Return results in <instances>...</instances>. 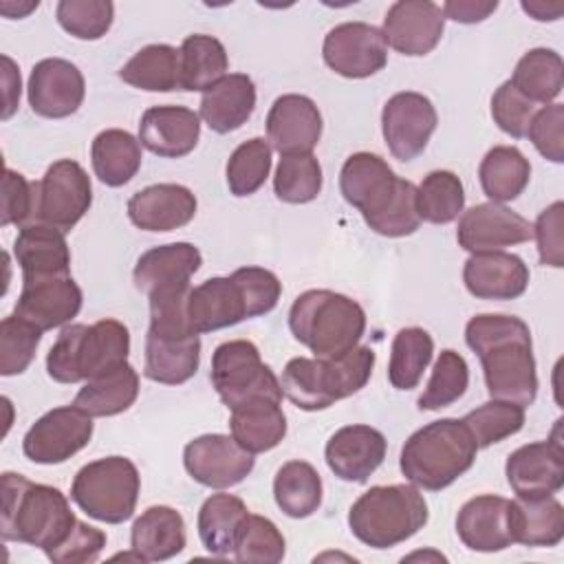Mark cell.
Listing matches in <instances>:
<instances>
[{
	"mask_svg": "<svg viewBox=\"0 0 564 564\" xmlns=\"http://www.w3.org/2000/svg\"><path fill=\"white\" fill-rule=\"evenodd\" d=\"M465 341L478 355L491 399L531 405L538 372L529 326L516 315L480 313L465 326Z\"/></svg>",
	"mask_w": 564,
	"mask_h": 564,
	"instance_id": "6da1fadb",
	"label": "cell"
},
{
	"mask_svg": "<svg viewBox=\"0 0 564 564\" xmlns=\"http://www.w3.org/2000/svg\"><path fill=\"white\" fill-rule=\"evenodd\" d=\"M339 189L366 225L386 238H403L419 229L416 185L392 172V167L372 152L350 154L339 172Z\"/></svg>",
	"mask_w": 564,
	"mask_h": 564,
	"instance_id": "7a4b0ae2",
	"label": "cell"
},
{
	"mask_svg": "<svg viewBox=\"0 0 564 564\" xmlns=\"http://www.w3.org/2000/svg\"><path fill=\"white\" fill-rule=\"evenodd\" d=\"M77 518L66 496L51 485L33 482L22 474H2L0 535L4 542H22L55 551L75 529Z\"/></svg>",
	"mask_w": 564,
	"mask_h": 564,
	"instance_id": "3957f363",
	"label": "cell"
},
{
	"mask_svg": "<svg viewBox=\"0 0 564 564\" xmlns=\"http://www.w3.org/2000/svg\"><path fill=\"white\" fill-rule=\"evenodd\" d=\"M478 445L460 419H438L419 427L401 447L405 480L425 491H441L471 469Z\"/></svg>",
	"mask_w": 564,
	"mask_h": 564,
	"instance_id": "277c9868",
	"label": "cell"
},
{
	"mask_svg": "<svg viewBox=\"0 0 564 564\" xmlns=\"http://www.w3.org/2000/svg\"><path fill=\"white\" fill-rule=\"evenodd\" d=\"M375 352L355 346L339 357H293L282 370L284 397L306 412L326 410L333 403L359 392L372 375Z\"/></svg>",
	"mask_w": 564,
	"mask_h": 564,
	"instance_id": "5b68a950",
	"label": "cell"
},
{
	"mask_svg": "<svg viewBox=\"0 0 564 564\" xmlns=\"http://www.w3.org/2000/svg\"><path fill=\"white\" fill-rule=\"evenodd\" d=\"M130 333L117 319L68 324L46 355V372L57 383H79L128 361Z\"/></svg>",
	"mask_w": 564,
	"mask_h": 564,
	"instance_id": "8992f818",
	"label": "cell"
},
{
	"mask_svg": "<svg viewBox=\"0 0 564 564\" xmlns=\"http://www.w3.org/2000/svg\"><path fill=\"white\" fill-rule=\"evenodd\" d=\"M289 328L315 357L328 359L359 344L366 330V313L348 295L311 289L300 293L291 304Z\"/></svg>",
	"mask_w": 564,
	"mask_h": 564,
	"instance_id": "52a82bcc",
	"label": "cell"
},
{
	"mask_svg": "<svg viewBox=\"0 0 564 564\" xmlns=\"http://www.w3.org/2000/svg\"><path fill=\"white\" fill-rule=\"evenodd\" d=\"M427 518V502L414 485H377L352 502L348 527L366 546L390 549L419 533Z\"/></svg>",
	"mask_w": 564,
	"mask_h": 564,
	"instance_id": "ba28073f",
	"label": "cell"
},
{
	"mask_svg": "<svg viewBox=\"0 0 564 564\" xmlns=\"http://www.w3.org/2000/svg\"><path fill=\"white\" fill-rule=\"evenodd\" d=\"M139 489L141 476L137 465L126 456H106L75 474L70 498L93 520L121 524L134 516Z\"/></svg>",
	"mask_w": 564,
	"mask_h": 564,
	"instance_id": "9c48e42d",
	"label": "cell"
},
{
	"mask_svg": "<svg viewBox=\"0 0 564 564\" xmlns=\"http://www.w3.org/2000/svg\"><path fill=\"white\" fill-rule=\"evenodd\" d=\"M209 381L229 410L258 399L282 403L284 397L280 379L262 361L258 346L249 339H229L216 346Z\"/></svg>",
	"mask_w": 564,
	"mask_h": 564,
	"instance_id": "30bf717a",
	"label": "cell"
},
{
	"mask_svg": "<svg viewBox=\"0 0 564 564\" xmlns=\"http://www.w3.org/2000/svg\"><path fill=\"white\" fill-rule=\"evenodd\" d=\"M93 203V185L86 170L70 159H59L44 172L37 187V220L59 231H70Z\"/></svg>",
	"mask_w": 564,
	"mask_h": 564,
	"instance_id": "8fae6325",
	"label": "cell"
},
{
	"mask_svg": "<svg viewBox=\"0 0 564 564\" xmlns=\"http://www.w3.org/2000/svg\"><path fill=\"white\" fill-rule=\"evenodd\" d=\"M93 438V416L77 405H59L42 414L24 434L22 452L37 465H59Z\"/></svg>",
	"mask_w": 564,
	"mask_h": 564,
	"instance_id": "7c38bea8",
	"label": "cell"
},
{
	"mask_svg": "<svg viewBox=\"0 0 564 564\" xmlns=\"http://www.w3.org/2000/svg\"><path fill=\"white\" fill-rule=\"evenodd\" d=\"M322 57L337 75L366 79L388 64V44L381 29L368 22H341L326 33Z\"/></svg>",
	"mask_w": 564,
	"mask_h": 564,
	"instance_id": "4fadbf2b",
	"label": "cell"
},
{
	"mask_svg": "<svg viewBox=\"0 0 564 564\" xmlns=\"http://www.w3.org/2000/svg\"><path fill=\"white\" fill-rule=\"evenodd\" d=\"M438 115L434 104L414 90L392 95L381 110V132L390 154L399 161L416 159L436 130Z\"/></svg>",
	"mask_w": 564,
	"mask_h": 564,
	"instance_id": "5bb4252c",
	"label": "cell"
},
{
	"mask_svg": "<svg viewBox=\"0 0 564 564\" xmlns=\"http://www.w3.org/2000/svg\"><path fill=\"white\" fill-rule=\"evenodd\" d=\"M183 465L198 485L227 489L242 482L253 471L256 458L242 449L234 436L203 434L185 445Z\"/></svg>",
	"mask_w": 564,
	"mask_h": 564,
	"instance_id": "9a60e30c",
	"label": "cell"
},
{
	"mask_svg": "<svg viewBox=\"0 0 564 564\" xmlns=\"http://www.w3.org/2000/svg\"><path fill=\"white\" fill-rule=\"evenodd\" d=\"M533 238V225L500 203H480L460 214L456 240L469 253L502 251Z\"/></svg>",
	"mask_w": 564,
	"mask_h": 564,
	"instance_id": "2e32d148",
	"label": "cell"
},
{
	"mask_svg": "<svg viewBox=\"0 0 564 564\" xmlns=\"http://www.w3.org/2000/svg\"><path fill=\"white\" fill-rule=\"evenodd\" d=\"M29 106L46 119H64L79 110L86 82L82 70L62 57L40 59L29 75Z\"/></svg>",
	"mask_w": 564,
	"mask_h": 564,
	"instance_id": "e0dca14e",
	"label": "cell"
},
{
	"mask_svg": "<svg viewBox=\"0 0 564 564\" xmlns=\"http://www.w3.org/2000/svg\"><path fill=\"white\" fill-rule=\"evenodd\" d=\"M445 31V15L430 0H399L383 18L381 35L388 46L408 57H421L436 48Z\"/></svg>",
	"mask_w": 564,
	"mask_h": 564,
	"instance_id": "ac0fdd59",
	"label": "cell"
},
{
	"mask_svg": "<svg viewBox=\"0 0 564 564\" xmlns=\"http://www.w3.org/2000/svg\"><path fill=\"white\" fill-rule=\"evenodd\" d=\"M509 487L520 498L553 496L564 487V452L560 441H535L509 454L505 465Z\"/></svg>",
	"mask_w": 564,
	"mask_h": 564,
	"instance_id": "d6986e66",
	"label": "cell"
},
{
	"mask_svg": "<svg viewBox=\"0 0 564 564\" xmlns=\"http://www.w3.org/2000/svg\"><path fill=\"white\" fill-rule=\"evenodd\" d=\"M322 115L306 95L289 93L273 101L267 115V141L271 150L286 154H306L319 143Z\"/></svg>",
	"mask_w": 564,
	"mask_h": 564,
	"instance_id": "ffe728a7",
	"label": "cell"
},
{
	"mask_svg": "<svg viewBox=\"0 0 564 564\" xmlns=\"http://www.w3.org/2000/svg\"><path fill=\"white\" fill-rule=\"evenodd\" d=\"M386 436L370 425H344L326 443L324 458L330 471L346 482H366L383 463Z\"/></svg>",
	"mask_w": 564,
	"mask_h": 564,
	"instance_id": "44dd1931",
	"label": "cell"
},
{
	"mask_svg": "<svg viewBox=\"0 0 564 564\" xmlns=\"http://www.w3.org/2000/svg\"><path fill=\"white\" fill-rule=\"evenodd\" d=\"M84 293L79 284L70 278H46L22 282L13 315L26 319L35 328L51 330L68 324L82 311Z\"/></svg>",
	"mask_w": 564,
	"mask_h": 564,
	"instance_id": "7402d4cb",
	"label": "cell"
},
{
	"mask_svg": "<svg viewBox=\"0 0 564 564\" xmlns=\"http://www.w3.org/2000/svg\"><path fill=\"white\" fill-rule=\"evenodd\" d=\"M196 196L178 183H156L134 192L128 200V218L143 231H174L196 216Z\"/></svg>",
	"mask_w": 564,
	"mask_h": 564,
	"instance_id": "603a6c76",
	"label": "cell"
},
{
	"mask_svg": "<svg viewBox=\"0 0 564 564\" xmlns=\"http://www.w3.org/2000/svg\"><path fill=\"white\" fill-rule=\"evenodd\" d=\"M465 289L478 300H516L529 286V267L516 253H471L463 267Z\"/></svg>",
	"mask_w": 564,
	"mask_h": 564,
	"instance_id": "cb8c5ba5",
	"label": "cell"
},
{
	"mask_svg": "<svg viewBox=\"0 0 564 564\" xmlns=\"http://www.w3.org/2000/svg\"><path fill=\"white\" fill-rule=\"evenodd\" d=\"M200 137V115L185 106H152L141 115L139 141L163 159L189 154Z\"/></svg>",
	"mask_w": 564,
	"mask_h": 564,
	"instance_id": "d4e9b609",
	"label": "cell"
},
{
	"mask_svg": "<svg viewBox=\"0 0 564 564\" xmlns=\"http://www.w3.org/2000/svg\"><path fill=\"white\" fill-rule=\"evenodd\" d=\"M13 256L20 264L22 282L70 275V249L64 231L51 225L31 223L20 227L13 240Z\"/></svg>",
	"mask_w": 564,
	"mask_h": 564,
	"instance_id": "484cf974",
	"label": "cell"
},
{
	"mask_svg": "<svg viewBox=\"0 0 564 564\" xmlns=\"http://www.w3.org/2000/svg\"><path fill=\"white\" fill-rule=\"evenodd\" d=\"M200 264L203 256L192 242L159 245L139 256L132 280L141 293L152 295L167 289L189 286V280Z\"/></svg>",
	"mask_w": 564,
	"mask_h": 564,
	"instance_id": "4316f807",
	"label": "cell"
},
{
	"mask_svg": "<svg viewBox=\"0 0 564 564\" xmlns=\"http://www.w3.org/2000/svg\"><path fill=\"white\" fill-rule=\"evenodd\" d=\"M456 533L469 551H505L513 544L509 527V500L494 494H482L467 500L456 516Z\"/></svg>",
	"mask_w": 564,
	"mask_h": 564,
	"instance_id": "83f0119b",
	"label": "cell"
},
{
	"mask_svg": "<svg viewBox=\"0 0 564 564\" xmlns=\"http://www.w3.org/2000/svg\"><path fill=\"white\" fill-rule=\"evenodd\" d=\"M200 364V337L196 333H154L145 335L143 375L150 381L165 386H181L189 381Z\"/></svg>",
	"mask_w": 564,
	"mask_h": 564,
	"instance_id": "f1b7e54d",
	"label": "cell"
},
{
	"mask_svg": "<svg viewBox=\"0 0 564 564\" xmlns=\"http://www.w3.org/2000/svg\"><path fill=\"white\" fill-rule=\"evenodd\" d=\"M256 110V84L245 73H229L200 97V119L209 130L229 134L242 128Z\"/></svg>",
	"mask_w": 564,
	"mask_h": 564,
	"instance_id": "f546056e",
	"label": "cell"
},
{
	"mask_svg": "<svg viewBox=\"0 0 564 564\" xmlns=\"http://www.w3.org/2000/svg\"><path fill=\"white\" fill-rule=\"evenodd\" d=\"M187 319L198 335L247 319V306L236 282L231 278H209L194 286L187 297Z\"/></svg>",
	"mask_w": 564,
	"mask_h": 564,
	"instance_id": "4dcf8cb0",
	"label": "cell"
},
{
	"mask_svg": "<svg viewBox=\"0 0 564 564\" xmlns=\"http://www.w3.org/2000/svg\"><path fill=\"white\" fill-rule=\"evenodd\" d=\"M187 533L183 516L167 507H148L132 524L130 546L141 562H163L185 549Z\"/></svg>",
	"mask_w": 564,
	"mask_h": 564,
	"instance_id": "1f68e13d",
	"label": "cell"
},
{
	"mask_svg": "<svg viewBox=\"0 0 564 564\" xmlns=\"http://www.w3.org/2000/svg\"><path fill=\"white\" fill-rule=\"evenodd\" d=\"M513 544L557 546L564 538V507L553 496L509 500Z\"/></svg>",
	"mask_w": 564,
	"mask_h": 564,
	"instance_id": "d6a6232c",
	"label": "cell"
},
{
	"mask_svg": "<svg viewBox=\"0 0 564 564\" xmlns=\"http://www.w3.org/2000/svg\"><path fill=\"white\" fill-rule=\"evenodd\" d=\"M229 430L234 441L249 454H262L286 436V416L278 401L258 399L231 410Z\"/></svg>",
	"mask_w": 564,
	"mask_h": 564,
	"instance_id": "836d02e7",
	"label": "cell"
},
{
	"mask_svg": "<svg viewBox=\"0 0 564 564\" xmlns=\"http://www.w3.org/2000/svg\"><path fill=\"white\" fill-rule=\"evenodd\" d=\"M90 161L95 176L108 187L130 183L141 167V141L128 130H101L90 143Z\"/></svg>",
	"mask_w": 564,
	"mask_h": 564,
	"instance_id": "e575fe53",
	"label": "cell"
},
{
	"mask_svg": "<svg viewBox=\"0 0 564 564\" xmlns=\"http://www.w3.org/2000/svg\"><path fill=\"white\" fill-rule=\"evenodd\" d=\"M139 397V375L126 361L119 368L88 379L75 394L73 405L88 416H115L126 412Z\"/></svg>",
	"mask_w": 564,
	"mask_h": 564,
	"instance_id": "d590c367",
	"label": "cell"
},
{
	"mask_svg": "<svg viewBox=\"0 0 564 564\" xmlns=\"http://www.w3.org/2000/svg\"><path fill=\"white\" fill-rule=\"evenodd\" d=\"M249 516L247 505L234 494H212L198 511V538L212 555L234 553L240 529Z\"/></svg>",
	"mask_w": 564,
	"mask_h": 564,
	"instance_id": "8d00e7d4",
	"label": "cell"
},
{
	"mask_svg": "<svg viewBox=\"0 0 564 564\" xmlns=\"http://www.w3.org/2000/svg\"><path fill=\"white\" fill-rule=\"evenodd\" d=\"M478 178L491 203L516 200L529 185L531 163L513 145H494L480 161Z\"/></svg>",
	"mask_w": 564,
	"mask_h": 564,
	"instance_id": "74e56055",
	"label": "cell"
},
{
	"mask_svg": "<svg viewBox=\"0 0 564 564\" xmlns=\"http://www.w3.org/2000/svg\"><path fill=\"white\" fill-rule=\"evenodd\" d=\"M119 77L148 93L181 90V53L170 44H148L119 68Z\"/></svg>",
	"mask_w": 564,
	"mask_h": 564,
	"instance_id": "f35d334b",
	"label": "cell"
},
{
	"mask_svg": "<svg viewBox=\"0 0 564 564\" xmlns=\"http://www.w3.org/2000/svg\"><path fill=\"white\" fill-rule=\"evenodd\" d=\"M511 84L533 104H553L564 86V62L553 48L527 51L511 75Z\"/></svg>",
	"mask_w": 564,
	"mask_h": 564,
	"instance_id": "ab89813d",
	"label": "cell"
},
{
	"mask_svg": "<svg viewBox=\"0 0 564 564\" xmlns=\"http://www.w3.org/2000/svg\"><path fill=\"white\" fill-rule=\"evenodd\" d=\"M181 53V90H207L227 75L229 57L223 42L214 35H187Z\"/></svg>",
	"mask_w": 564,
	"mask_h": 564,
	"instance_id": "60d3db41",
	"label": "cell"
},
{
	"mask_svg": "<svg viewBox=\"0 0 564 564\" xmlns=\"http://www.w3.org/2000/svg\"><path fill=\"white\" fill-rule=\"evenodd\" d=\"M273 498L289 518H308L322 505V478L306 460L284 463L273 478Z\"/></svg>",
	"mask_w": 564,
	"mask_h": 564,
	"instance_id": "b9f144b4",
	"label": "cell"
},
{
	"mask_svg": "<svg viewBox=\"0 0 564 564\" xmlns=\"http://www.w3.org/2000/svg\"><path fill=\"white\" fill-rule=\"evenodd\" d=\"M434 355V339L425 328L405 326L401 328L390 348L388 381L397 390H412L419 386L425 368Z\"/></svg>",
	"mask_w": 564,
	"mask_h": 564,
	"instance_id": "7bdbcfd3",
	"label": "cell"
},
{
	"mask_svg": "<svg viewBox=\"0 0 564 564\" xmlns=\"http://www.w3.org/2000/svg\"><path fill=\"white\" fill-rule=\"evenodd\" d=\"M463 181L449 170L430 172L416 187V212L425 223L447 225L463 214Z\"/></svg>",
	"mask_w": 564,
	"mask_h": 564,
	"instance_id": "ee69618b",
	"label": "cell"
},
{
	"mask_svg": "<svg viewBox=\"0 0 564 564\" xmlns=\"http://www.w3.org/2000/svg\"><path fill=\"white\" fill-rule=\"evenodd\" d=\"M524 408L511 401H498L491 399L476 410L467 412L460 421L469 430L471 438L476 441L478 449L491 447L494 443H500L513 434H518L524 425Z\"/></svg>",
	"mask_w": 564,
	"mask_h": 564,
	"instance_id": "f6af8a7d",
	"label": "cell"
},
{
	"mask_svg": "<svg viewBox=\"0 0 564 564\" xmlns=\"http://www.w3.org/2000/svg\"><path fill=\"white\" fill-rule=\"evenodd\" d=\"M273 192L291 205L315 200L322 192V165L313 152L282 156L273 176Z\"/></svg>",
	"mask_w": 564,
	"mask_h": 564,
	"instance_id": "bcb514c9",
	"label": "cell"
},
{
	"mask_svg": "<svg viewBox=\"0 0 564 564\" xmlns=\"http://www.w3.org/2000/svg\"><path fill=\"white\" fill-rule=\"evenodd\" d=\"M227 187L234 196H251L271 172V145L262 137L242 141L227 161Z\"/></svg>",
	"mask_w": 564,
	"mask_h": 564,
	"instance_id": "7dc6e473",
	"label": "cell"
},
{
	"mask_svg": "<svg viewBox=\"0 0 564 564\" xmlns=\"http://www.w3.org/2000/svg\"><path fill=\"white\" fill-rule=\"evenodd\" d=\"M469 386V366L456 350H443L432 368V377L419 397L421 410H441L456 403Z\"/></svg>",
	"mask_w": 564,
	"mask_h": 564,
	"instance_id": "c3c4849f",
	"label": "cell"
},
{
	"mask_svg": "<svg viewBox=\"0 0 564 564\" xmlns=\"http://www.w3.org/2000/svg\"><path fill=\"white\" fill-rule=\"evenodd\" d=\"M286 542L275 522L264 516L249 513L240 535L234 546V557L238 562H262V564H278L284 560Z\"/></svg>",
	"mask_w": 564,
	"mask_h": 564,
	"instance_id": "681fc988",
	"label": "cell"
},
{
	"mask_svg": "<svg viewBox=\"0 0 564 564\" xmlns=\"http://www.w3.org/2000/svg\"><path fill=\"white\" fill-rule=\"evenodd\" d=\"M55 18L73 37L99 40L112 26L115 4L110 0H59Z\"/></svg>",
	"mask_w": 564,
	"mask_h": 564,
	"instance_id": "f907efd6",
	"label": "cell"
},
{
	"mask_svg": "<svg viewBox=\"0 0 564 564\" xmlns=\"http://www.w3.org/2000/svg\"><path fill=\"white\" fill-rule=\"evenodd\" d=\"M42 330L18 315H7L0 322V375H22L40 346Z\"/></svg>",
	"mask_w": 564,
	"mask_h": 564,
	"instance_id": "816d5d0a",
	"label": "cell"
},
{
	"mask_svg": "<svg viewBox=\"0 0 564 564\" xmlns=\"http://www.w3.org/2000/svg\"><path fill=\"white\" fill-rule=\"evenodd\" d=\"M247 306V319L271 313L282 295V282L278 275L262 267H240L229 275Z\"/></svg>",
	"mask_w": 564,
	"mask_h": 564,
	"instance_id": "f5cc1de1",
	"label": "cell"
},
{
	"mask_svg": "<svg viewBox=\"0 0 564 564\" xmlns=\"http://www.w3.org/2000/svg\"><path fill=\"white\" fill-rule=\"evenodd\" d=\"M37 187L40 183L26 181L20 172L4 167L2 176V212L0 225H31L37 220Z\"/></svg>",
	"mask_w": 564,
	"mask_h": 564,
	"instance_id": "db71d44e",
	"label": "cell"
},
{
	"mask_svg": "<svg viewBox=\"0 0 564 564\" xmlns=\"http://www.w3.org/2000/svg\"><path fill=\"white\" fill-rule=\"evenodd\" d=\"M538 112L535 104L529 101L513 84L511 79L502 82L496 93L491 95V117L494 123L507 132L513 139H522L527 137L529 123L533 119V115Z\"/></svg>",
	"mask_w": 564,
	"mask_h": 564,
	"instance_id": "11a10c76",
	"label": "cell"
},
{
	"mask_svg": "<svg viewBox=\"0 0 564 564\" xmlns=\"http://www.w3.org/2000/svg\"><path fill=\"white\" fill-rule=\"evenodd\" d=\"M533 148L549 161H564V106L553 101L538 110L527 130Z\"/></svg>",
	"mask_w": 564,
	"mask_h": 564,
	"instance_id": "9f6ffc18",
	"label": "cell"
},
{
	"mask_svg": "<svg viewBox=\"0 0 564 564\" xmlns=\"http://www.w3.org/2000/svg\"><path fill=\"white\" fill-rule=\"evenodd\" d=\"M540 264L564 267V203L555 200L540 212L533 225Z\"/></svg>",
	"mask_w": 564,
	"mask_h": 564,
	"instance_id": "6f0895ef",
	"label": "cell"
},
{
	"mask_svg": "<svg viewBox=\"0 0 564 564\" xmlns=\"http://www.w3.org/2000/svg\"><path fill=\"white\" fill-rule=\"evenodd\" d=\"M106 546V533L97 527H90L77 520L70 535L46 557L55 564H86L95 562Z\"/></svg>",
	"mask_w": 564,
	"mask_h": 564,
	"instance_id": "680465c9",
	"label": "cell"
},
{
	"mask_svg": "<svg viewBox=\"0 0 564 564\" xmlns=\"http://www.w3.org/2000/svg\"><path fill=\"white\" fill-rule=\"evenodd\" d=\"M498 9L496 0H447L441 11L445 20H454L460 24H476L487 20Z\"/></svg>",
	"mask_w": 564,
	"mask_h": 564,
	"instance_id": "91938a15",
	"label": "cell"
},
{
	"mask_svg": "<svg viewBox=\"0 0 564 564\" xmlns=\"http://www.w3.org/2000/svg\"><path fill=\"white\" fill-rule=\"evenodd\" d=\"M2 82H4V106H2V121H7L20 104V70L9 55H2Z\"/></svg>",
	"mask_w": 564,
	"mask_h": 564,
	"instance_id": "94428289",
	"label": "cell"
},
{
	"mask_svg": "<svg viewBox=\"0 0 564 564\" xmlns=\"http://www.w3.org/2000/svg\"><path fill=\"white\" fill-rule=\"evenodd\" d=\"M533 20H540V22H551V20H557L564 11V4L562 2H522L520 4Z\"/></svg>",
	"mask_w": 564,
	"mask_h": 564,
	"instance_id": "6125c7cd",
	"label": "cell"
},
{
	"mask_svg": "<svg viewBox=\"0 0 564 564\" xmlns=\"http://www.w3.org/2000/svg\"><path fill=\"white\" fill-rule=\"evenodd\" d=\"M37 0L35 2H18V4H13V2H2L0 4V11L7 15V18H26L31 11H35L37 9Z\"/></svg>",
	"mask_w": 564,
	"mask_h": 564,
	"instance_id": "be15d7a7",
	"label": "cell"
}]
</instances>
